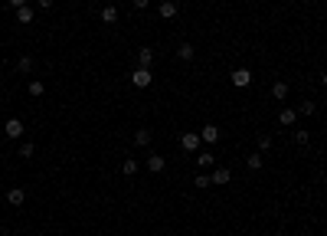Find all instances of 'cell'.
<instances>
[{"label":"cell","instance_id":"27","mask_svg":"<svg viewBox=\"0 0 327 236\" xmlns=\"http://www.w3.org/2000/svg\"><path fill=\"white\" fill-rule=\"evenodd\" d=\"M131 4H134V10H148L151 0H131Z\"/></svg>","mask_w":327,"mask_h":236},{"label":"cell","instance_id":"23","mask_svg":"<svg viewBox=\"0 0 327 236\" xmlns=\"http://www.w3.org/2000/svg\"><path fill=\"white\" fill-rule=\"evenodd\" d=\"M314 112H317V105H314L311 99H304L301 105H298V115H314Z\"/></svg>","mask_w":327,"mask_h":236},{"label":"cell","instance_id":"4","mask_svg":"<svg viewBox=\"0 0 327 236\" xmlns=\"http://www.w3.org/2000/svg\"><path fill=\"white\" fill-rule=\"evenodd\" d=\"M4 135L10 138V141L23 138V122H20V118H7V125H4Z\"/></svg>","mask_w":327,"mask_h":236},{"label":"cell","instance_id":"5","mask_svg":"<svg viewBox=\"0 0 327 236\" xmlns=\"http://www.w3.org/2000/svg\"><path fill=\"white\" fill-rule=\"evenodd\" d=\"M200 138H203V144H216V141H219V125L206 122L203 128H200Z\"/></svg>","mask_w":327,"mask_h":236},{"label":"cell","instance_id":"25","mask_svg":"<svg viewBox=\"0 0 327 236\" xmlns=\"http://www.w3.org/2000/svg\"><path fill=\"white\" fill-rule=\"evenodd\" d=\"M193 184H197V190H203V187H210L213 180H210V174H197V177H193Z\"/></svg>","mask_w":327,"mask_h":236},{"label":"cell","instance_id":"3","mask_svg":"<svg viewBox=\"0 0 327 236\" xmlns=\"http://www.w3.org/2000/svg\"><path fill=\"white\" fill-rule=\"evenodd\" d=\"M229 79H232L236 89H249V86H252V69H246V66H242V69H232V75H229Z\"/></svg>","mask_w":327,"mask_h":236},{"label":"cell","instance_id":"9","mask_svg":"<svg viewBox=\"0 0 327 236\" xmlns=\"http://www.w3.org/2000/svg\"><path fill=\"white\" fill-rule=\"evenodd\" d=\"M99 20H102V23H118V7L115 4L102 7V10H99Z\"/></svg>","mask_w":327,"mask_h":236},{"label":"cell","instance_id":"10","mask_svg":"<svg viewBox=\"0 0 327 236\" xmlns=\"http://www.w3.org/2000/svg\"><path fill=\"white\" fill-rule=\"evenodd\" d=\"M288 95H291L288 82H282V79H278L275 86H272V99H275V102H285V99H288Z\"/></svg>","mask_w":327,"mask_h":236},{"label":"cell","instance_id":"6","mask_svg":"<svg viewBox=\"0 0 327 236\" xmlns=\"http://www.w3.org/2000/svg\"><path fill=\"white\" fill-rule=\"evenodd\" d=\"M23 200H26L23 187H10V190H7V204H10V207H23Z\"/></svg>","mask_w":327,"mask_h":236},{"label":"cell","instance_id":"8","mask_svg":"<svg viewBox=\"0 0 327 236\" xmlns=\"http://www.w3.org/2000/svg\"><path fill=\"white\" fill-rule=\"evenodd\" d=\"M210 180H213L216 187H222V184H229V180H232V171H229V168H216V171L210 174Z\"/></svg>","mask_w":327,"mask_h":236},{"label":"cell","instance_id":"14","mask_svg":"<svg viewBox=\"0 0 327 236\" xmlns=\"http://www.w3.org/2000/svg\"><path fill=\"white\" fill-rule=\"evenodd\" d=\"M246 168H249V171H262V168H265V158H262L259 151H255V154H249V158H246Z\"/></svg>","mask_w":327,"mask_h":236},{"label":"cell","instance_id":"32","mask_svg":"<svg viewBox=\"0 0 327 236\" xmlns=\"http://www.w3.org/2000/svg\"><path fill=\"white\" fill-rule=\"evenodd\" d=\"M111 4H115V0H111Z\"/></svg>","mask_w":327,"mask_h":236},{"label":"cell","instance_id":"30","mask_svg":"<svg viewBox=\"0 0 327 236\" xmlns=\"http://www.w3.org/2000/svg\"><path fill=\"white\" fill-rule=\"evenodd\" d=\"M321 82H324V89H327V72H324V75H321Z\"/></svg>","mask_w":327,"mask_h":236},{"label":"cell","instance_id":"21","mask_svg":"<svg viewBox=\"0 0 327 236\" xmlns=\"http://www.w3.org/2000/svg\"><path fill=\"white\" fill-rule=\"evenodd\" d=\"M26 92H30L33 99H39V95H46V86L39 79H30V89H26Z\"/></svg>","mask_w":327,"mask_h":236},{"label":"cell","instance_id":"19","mask_svg":"<svg viewBox=\"0 0 327 236\" xmlns=\"http://www.w3.org/2000/svg\"><path fill=\"white\" fill-rule=\"evenodd\" d=\"M33 17H36V13H33V7H30V4L17 10V20H20V23H33Z\"/></svg>","mask_w":327,"mask_h":236},{"label":"cell","instance_id":"13","mask_svg":"<svg viewBox=\"0 0 327 236\" xmlns=\"http://www.w3.org/2000/svg\"><path fill=\"white\" fill-rule=\"evenodd\" d=\"M13 69H17L20 75H30V72H33V56H20V59H17V66H13Z\"/></svg>","mask_w":327,"mask_h":236},{"label":"cell","instance_id":"17","mask_svg":"<svg viewBox=\"0 0 327 236\" xmlns=\"http://www.w3.org/2000/svg\"><path fill=\"white\" fill-rule=\"evenodd\" d=\"M193 56H197L193 43H180V46H177V59H183V62H186V59H193Z\"/></svg>","mask_w":327,"mask_h":236},{"label":"cell","instance_id":"2","mask_svg":"<svg viewBox=\"0 0 327 236\" xmlns=\"http://www.w3.org/2000/svg\"><path fill=\"white\" fill-rule=\"evenodd\" d=\"M151 82H154V75H151V69H144V66H137L134 72H131V86L134 89H148Z\"/></svg>","mask_w":327,"mask_h":236},{"label":"cell","instance_id":"20","mask_svg":"<svg viewBox=\"0 0 327 236\" xmlns=\"http://www.w3.org/2000/svg\"><path fill=\"white\" fill-rule=\"evenodd\" d=\"M197 164H200V168H213V164H216V158H213L210 151H197Z\"/></svg>","mask_w":327,"mask_h":236},{"label":"cell","instance_id":"15","mask_svg":"<svg viewBox=\"0 0 327 236\" xmlns=\"http://www.w3.org/2000/svg\"><path fill=\"white\" fill-rule=\"evenodd\" d=\"M298 122V112L295 108H282V115H278V125H285V128H288V125H295Z\"/></svg>","mask_w":327,"mask_h":236},{"label":"cell","instance_id":"26","mask_svg":"<svg viewBox=\"0 0 327 236\" xmlns=\"http://www.w3.org/2000/svg\"><path fill=\"white\" fill-rule=\"evenodd\" d=\"M33 151H36L33 144H20V158H33Z\"/></svg>","mask_w":327,"mask_h":236},{"label":"cell","instance_id":"22","mask_svg":"<svg viewBox=\"0 0 327 236\" xmlns=\"http://www.w3.org/2000/svg\"><path fill=\"white\" fill-rule=\"evenodd\" d=\"M255 151H259V154H268V151H272V138H268V135H262L259 141H255Z\"/></svg>","mask_w":327,"mask_h":236},{"label":"cell","instance_id":"18","mask_svg":"<svg viewBox=\"0 0 327 236\" xmlns=\"http://www.w3.org/2000/svg\"><path fill=\"white\" fill-rule=\"evenodd\" d=\"M137 171H141V168H137V161H134V158H124V164H121V174H124V177H134Z\"/></svg>","mask_w":327,"mask_h":236},{"label":"cell","instance_id":"24","mask_svg":"<svg viewBox=\"0 0 327 236\" xmlns=\"http://www.w3.org/2000/svg\"><path fill=\"white\" fill-rule=\"evenodd\" d=\"M308 141H311V135H308L304 128H298V131H295V144H301V148H304Z\"/></svg>","mask_w":327,"mask_h":236},{"label":"cell","instance_id":"7","mask_svg":"<svg viewBox=\"0 0 327 236\" xmlns=\"http://www.w3.org/2000/svg\"><path fill=\"white\" fill-rule=\"evenodd\" d=\"M164 168H167L164 154H148V171L151 174H164Z\"/></svg>","mask_w":327,"mask_h":236},{"label":"cell","instance_id":"28","mask_svg":"<svg viewBox=\"0 0 327 236\" xmlns=\"http://www.w3.org/2000/svg\"><path fill=\"white\" fill-rule=\"evenodd\" d=\"M7 7H10V10H20V7H26V0H7Z\"/></svg>","mask_w":327,"mask_h":236},{"label":"cell","instance_id":"1","mask_svg":"<svg viewBox=\"0 0 327 236\" xmlns=\"http://www.w3.org/2000/svg\"><path fill=\"white\" fill-rule=\"evenodd\" d=\"M200 144H203L200 131H183V135H180V151H186V154H197Z\"/></svg>","mask_w":327,"mask_h":236},{"label":"cell","instance_id":"29","mask_svg":"<svg viewBox=\"0 0 327 236\" xmlns=\"http://www.w3.org/2000/svg\"><path fill=\"white\" fill-rule=\"evenodd\" d=\"M36 7H39V10H50V7H53V0H36Z\"/></svg>","mask_w":327,"mask_h":236},{"label":"cell","instance_id":"16","mask_svg":"<svg viewBox=\"0 0 327 236\" xmlns=\"http://www.w3.org/2000/svg\"><path fill=\"white\" fill-rule=\"evenodd\" d=\"M134 144H137V148H148V144H151V128H137L134 131Z\"/></svg>","mask_w":327,"mask_h":236},{"label":"cell","instance_id":"12","mask_svg":"<svg viewBox=\"0 0 327 236\" xmlns=\"http://www.w3.org/2000/svg\"><path fill=\"white\" fill-rule=\"evenodd\" d=\"M177 13H180V7L173 4V0H161V17H164V20H173Z\"/></svg>","mask_w":327,"mask_h":236},{"label":"cell","instance_id":"31","mask_svg":"<svg viewBox=\"0 0 327 236\" xmlns=\"http://www.w3.org/2000/svg\"><path fill=\"white\" fill-rule=\"evenodd\" d=\"M4 236H10V233H4Z\"/></svg>","mask_w":327,"mask_h":236},{"label":"cell","instance_id":"11","mask_svg":"<svg viewBox=\"0 0 327 236\" xmlns=\"http://www.w3.org/2000/svg\"><path fill=\"white\" fill-rule=\"evenodd\" d=\"M151 62H154V50H151V46H141V50H137V66L151 69Z\"/></svg>","mask_w":327,"mask_h":236}]
</instances>
